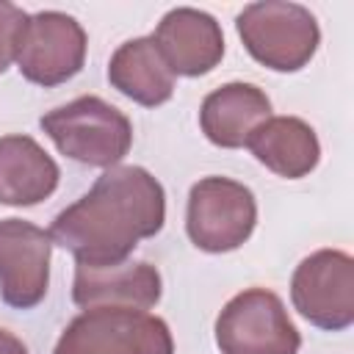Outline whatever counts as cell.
Returning a JSON list of instances; mask_svg holds the SVG:
<instances>
[{"mask_svg": "<svg viewBox=\"0 0 354 354\" xmlns=\"http://www.w3.org/2000/svg\"><path fill=\"white\" fill-rule=\"evenodd\" d=\"M58 177L55 160L30 136L0 138V205H39L58 188Z\"/></svg>", "mask_w": 354, "mask_h": 354, "instance_id": "13", "label": "cell"}, {"mask_svg": "<svg viewBox=\"0 0 354 354\" xmlns=\"http://www.w3.org/2000/svg\"><path fill=\"white\" fill-rule=\"evenodd\" d=\"M257 224L254 194L230 177H205L191 185L185 232L202 252L221 254L243 246Z\"/></svg>", "mask_w": 354, "mask_h": 354, "instance_id": "5", "label": "cell"}, {"mask_svg": "<svg viewBox=\"0 0 354 354\" xmlns=\"http://www.w3.org/2000/svg\"><path fill=\"white\" fill-rule=\"evenodd\" d=\"M158 53L171 75L199 77L216 69L224 55V33L218 22L199 8H171L152 33Z\"/></svg>", "mask_w": 354, "mask_h": 354, "instance_id": "10", "label": "cell"}, {"mask_svg": "<svg viewBox=\"0 0 354 354\" xmlns=\"http://www.w3.org/2000/svg\"><path fill=\"white\" fill-rule=\"evenodd\" d=\"M290 299L301 318L318 329L340 332L354 324V260L340 249L304 257L290 279Z\"/></svg>", "mask_w": 354, "mask_h": 354, "instance_id": "7", "label": "cell"}, {"mask_svg": "<svg viewBox=\"0 0 354 354\" xmlns=\"http://www.w3.org/2000/svg\"><path fill=\"white\" fill-rule=\"evenodd\" d=\"M50 232L22 218L0 221V296L17 310L36 307L50 285Z\"/></svg>", "mask_w": 354, "mask_h": 354, "instance_id": "9", "label": "cell"}, {"mask_svg": "<svg viewBox=\"0 0 354 354\" xmlns=\"http://www.w3.org/2000/svg\"><path fill=\"white\" fill-rule=\"evenodd\" d=\"M246 147L266 169L288 180L310 174L321 158L315 130L299 116H268L254 127Z\"/></svg>", "mask_w": 354, "mask_h": 354, "instance_id": "14", "label": "cell"}, {"mask_svg": "<svg viewBox=\"0 0 354 354\" xmlns=\"http://www.w3.org/2000/svg\"><path fill=\"white\" fill-rule=\"evenodd\" d=\"M0 354H28V348L17 335H11L8 329H0Z\"/></svg>", "mask_w": 354, "mask_h": 354, "instance_id": "17", "label": "cell"}, {"mask_svg": "<svg viewBox=\"0 0 354 354\" xmlns=\"http://www.w3.org/2000/svg\"><path fill=\"white\" fill-rule=\"evenodd\" d=\"M108 80L119 94L147 108L163 105L174 94V75L166 66L163 55L158 53L152 36H138L124 41L111 55Z\"/></svg>", "mask_w": 354, "mask_h": 354, "instance_id": "15", "label": "cell"}, {"mask_svg": "<svg viewBox=\"0 0 354 354\" xmlns=\"http://www.w3.org/2000/svg\"><path fill=\"white\" fill-rule=\"evenodd\" d=\"M216 346L221 354H299L301 335L274 290L249 288L218 313Z\"/></svg>", "mask_w": 354, "mask_h": 354, "instance_id": "6", "label": "cell"}, {"mask_svg": "<svg viewBox=\"0 0 354 354\" xmlns=\"http://www.w3.org/2000/svg\"><path fill=\"white\" fill-rule=\"evenodd\" d=\"M86 61V30L64 11H39L28 17L17 66L36 86H58L75 77Z\"/></svg>", "mask_w": 354, "mask_h": 354, "instance_id": "8", "label": "cell"}, {"mask_svg": "<svg viewBox=\"0 0 354 354\" xmlns=\"http://www.w3.org/2000/svg\"><path fill=\"white\" fill-rule=\"evenodd\" d=\"M271 116V100L254 83H224L202 100L199 124L207 141L224 149L246 147L257 124Z\"/></svg>", "mask_w": 354, "mask_h": 354, "instance_id": "12", "label": "cell"}, {"mask_svg": "<svg viewBox=\"0 0 354 354\" xmlns=\"http://www.w3.org/2000/svg\"><path fill=\"white\" fill-rule=\"evenodd\" d=\"M160 290L163 282L152 263H119V266L77 263L72 299L83 310H94V307L147 310L158 304Z\"/></svg>", "mask_w": 354, "mask_h": 354, "instance_id": "11", "label": "cell"}, {"mask_svg": "<svg viewBox=\"0 0 354 354\" xmlns=\"http://www.w3.org/2000/svg\"><path fill=\"white\" fill-rule=\"evenodd\" d=\"M249 55L274 72H299L318 50L321 30L310 8L285 0L249 3L235 19Z\"/></svg>", "mask_w": 354, "mask_h": 354, "instance_id": "3", "label": "cell"}, {"mask_svg": "<svg viewBox=\"0 0 354 354\" xmlns=\"http://www.w3.org/2000/svg\"><path fill=\"white\" fill-rule=\"evenodd\" d=\"M25 25H28V14L19 6L0 0V75L11 66V61H17Z\"/></svg>", "mask_w": 354, "mask_h": 354, "instance_id": "16", "label": "cell"}, {"mask_svg": "<svg viewBox=\"0 0 354 354\" xmlns=\"http://www.w3.org/2000/svg\"><path fill=\"white\" fill-rule=\"evenodd\" d=\"M53 354H174L163 318L130 307H94L61 332Z\"/></svg>", "mask_w": 354, "mask_h": 354, "instance_id": "4", "label": "cell"}, {"mask_svg": "<svg viewBox=\"0 0 354 354\" xmlns=\"http://www.w3.org/2000/svg\"><path fill=\"white\" fill-rule=\"evenodd\" d=\"M39 124L53 138L61 155L86 166L113 169L130 152L133 144L130 119L94 94L77 97L66 105L47 111Z\"/></svg>", "mask_w": 354, "mask_h": 354, "instance_id": "2", "label": "cell"}, {"mask_svg": "<svg viewBox=\"0 0 354 354\" xmlns=\"http://www.w3.org/2000/svg\"><path fill=\"white\" fill-rule=\"evenodd\" d=\"M163 221V185L141 166H113L55 216L50 241L69 249L80 266H119L144 238L158 235Z\"/></svg>", "mask_w": 354, "mask_h": 354, "instance_id": "1", "label": "cell"}]
</instances>
